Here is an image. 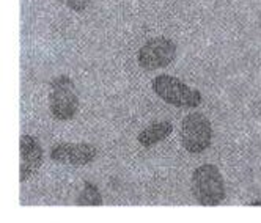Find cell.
<instances>
[{"instance_id": "cell-1", "label": "cell", "mask_w": 261, "mask_h": 223, "mask_svg": "<svg viewBox=\"0 0 261 223\" xmlns=\"http://www.w3.org/2000/svg\"><path fill=\"white\" fill-rule=\"evenodd\" d=\"M194 198L201 206H216L225 198V182L220 170L213 163L200 165L194 170L191 179Z\"/></svg>"}, {"instance_id": "cell-2", "label": "cell", "mask_w": 261, "mask_h": 223, "mask_svg": "<svg viewBox=\"0 0 261 223\" xmlns=\"http://www.w3.org/2000/svg\"><path fill=\"white\" fill-rule=\"evenodd\" d=\"M153 91L167 104L181 108H195L201 104V93L189 85H186L178 77L161 74L153 80Z\"/></svg>"}, {"instance_id": "cell-3", "label": "cell", "mask_w": 261, "mask_h": 223, "mask_svg": "<svg viewBox=\"0 0 261 223\" xmlns=\"http://www.w3.org/2000/svg\"><path fill=\"white\" fill-rule=\"evenodd\" d=\"M49 110L55 120L69 121L79 110V96L68 76H59L49 87Z\"/></svg>"}, {"instance_id": "cell-4", "label": "cell", "mask_w": 261, "mask_h": 223, "mask_svg": "<svg viewBox=\"0 0 261 223\" xmlns=\"http://www.w3.org/2000/svg\"><path fill=\"white\" fill-rule=\"evenodd\" d=\"M213 140V127L210 120L200 112L186 115L181 123V143L191 154H200L208 150Z\"/></svg>"}, {"instance_id": "cell-5", "label": "cell", "mask_w": 261, "mask_h": 223, "mask_svg": "<svg viewBox=\"0 0 261 223\" xmlns=\"http://www.w3.org/2000/svg\"><path fill=\"white\" fill-rule=\"evenodd\" d=\"M176 57V44L167 36L148 40L137 53L139 66L145 71H156L169 66Z\"/></svg>"}, {"instance_id": "cell-6", "label": "cell", "mask_w": 261, "mask_h": 223, "mask_svg": "<svg viewBox=\"0 0 261 223\" xmlns=\"http://www.w3.org/2000/svg\"><path fill=\"white\" fill-rule=\"evenodd\" d=\"M98 156V150L91 143H59L50 150V159L63 165L84 166Z\"/></svg>"}, {"instance_id": "cell-7", "label": "cell", "mask_w": 261, "mask_h": 223, "mask_svg": "<svg viewBox=\"0 0 261 223\" xmlns=\"http://www.w3.org/2000/svg\"><path fill=\"white\" fill-rule=\"evenodd\" d=\"M19 151H21L19 176H21V182H25L41 169L44 154H43V148L40 142L27 134L21 135Z\"/></svg>"}, {"instance_id": "cell-8", "label": "cell", "mask_w": 261, "mask_h": 223, "mask_svg": "<svg viewBox=\"0 0 261 223\" xmlns=\"http://www.w3.org/2000/svg\"><path fill=\"white\" fill-rule=\"evenodd\" d=\"M172 132H173V124L170 121H158L146 126L137 135V142L145 148H151L156 143L165 140Z\"/></svg>"}, {"instance_id": "cell-9", "label": "cell", "mask_w": 261, "mask_h": 223, "mask_svg": "<svg viewBox=\"0 0 261 223\" xmlns=\"http://www.w3.org/2000/svg\"><path fill=\"white\" fill-rule=\"evenodd\" d=\"M77 203L79 204H93V206H99L102 204V197H101V192L98 190V187L95 184H91L88 181L84 182V189L77 198Z\"/></svg>"}, {"instance_id": "cell-10", "label": "cell", "mask_w": 261, "mask_h": 223, "mask_svg": "<svg viewBox=\"0 0 261 223\" xmlns=\"http://www.w3.org/2000/svg\"><path fill=\"white\" fill-rule=\"evenodd\" d=\"M62 2L72 11H84L90 5V0H62Z\"/></svg>"}, {"instance_id": "cell-11", "label": "cell", "mask_w": 261, "mask_h": 223, "mask_svg": "<svg viewBox=\"0 0 261 223\" xmlns=\"http://www.w3.org/2000/svg\"><path fill=\"white\" fill-rule=\"evenodd\" d=\"M250 204H252V206H261V200H256V201H253Z\"/></svg>"}]
</instances>
